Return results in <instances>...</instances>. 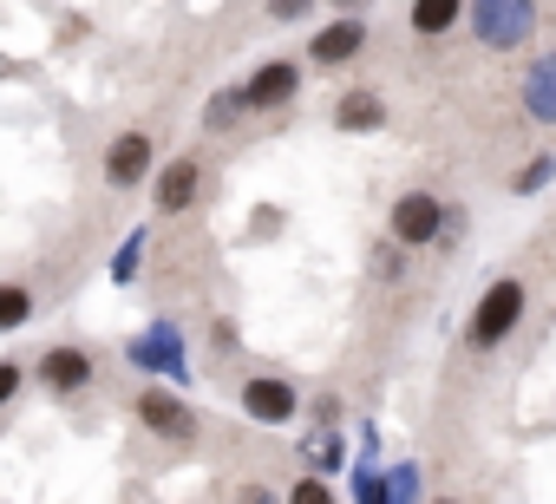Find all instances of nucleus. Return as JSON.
<instances>
[{
    "label": "nucleus",
    "mask_w": 556,
    "mask_h": 504,
    "mask_svg": "<svg viewBox=\"0 0 556 504\" xmlns=\"http://www.w3.org/2000/svg\"><path fill=\"white\" fill-rule=\"evenodd\" d=\"M242 413L255 426H289L295 419V387L289 380H249L242 387Z\"/></svg>",
    "instance_id": "nucleus-7"
},
{
    "label": "nucleus",
    "mask_w": 556,
    "mask_h": 504,
    "mask_svg": "<svg viewBox=\"0 0 556 504\" xmlns=\"http://www.w3.org/2000/svg\"><path fill=\"white\" fill-rule=\"evenodd\" d=\"M308 458H315V465H334V458H341V445H334V439H321V432H315V439H308Z\"/></svg>",
    "instance_id": "nucleus-21"
},
{
    "label": "nucleus",
    "mask_w": 556,
    "mask_h": 504,
    "mask_svg": "<svg viewBox=\"0 0 556 504\" xmlns=\"http://www.w3.org/2000/svg\"><path fill=\"white\" fill-rule=\"evenodd\" d=\"M295 504H328V484H321V478H302V484H295Z\"/></svg>",
    "instance_id": "nucleus-22"
},
{
    "label": "nucleus",
    "mask_w": 556,
    "mask_h": 504,
    "mask_svg": "<svg viewBox=\"0 0 556 504\" xmlns=\"http://www.w3.org/2000/svg\"><path fill=\"white\" fill-rule=\"evenodd\" d=\"M138 256H144V229H131V236H125L118 263H112V282H131V276H138Z\"/></svg>",
    "instance_id": "nucleus-17"
},
{
    "label": "nucleus",
    "mask_w": 556,
    "mask_h": 504,
    "mask_svg": "<svg viewBox=\"0 0 556 504\" xmlns=\"http://www.w3.org/2000/svg\"><path fill=\"white\" fill-rule=\"evenodd\" d=\"M361 47H367V27L348 14V21H334V27H321V34H315L308 60H315V66H348V60H361Z\"/></svg>",
    "instance_id": "nucleus-10"
},
{
    "label": "nucleus",
    "mask_w": 556,
    "mask_h": 504,
    "mask_svg": "<svg viewBox=\"0 0 556 504\" xmlns=\"http://www.w3.org/2000/svg\"><path fill=\"white\" fill-rule=\"evenodd\" d=\"M308 8H315V0H268L275 21H308Z\"/></svg>",
    "instance_id": "nucleus-19"
},
{
    "label": "nucleus",
    "mask_w": 556,
    "mask_h": 504,
    "mask_svg": "<svg viewBox=\"0 0 556 504\" xmlns=\"http://www.w3.org/2000/svg\"><path fill=\"white\" fill-rule=\"evenodd\" d=\"M334 125H341V131H380V125H387V99H380L374 86H354V92H341Z\"/></svg>",
    "instance_id": "nucleus-11"
},
{
    "label": "nucleus",
    "mask_w": 556,
    "mask_h": 504,
    "mask_svg": "<svg viewBox=\"0 0 556 504\" xmlns=\"http://www.w3.org/2000/svg\"><path fill=\"white\" fill-rule=\"evenodd\" d=\"M380 256V276H400V242H387V249H374Z\"/></svg>",
    "instance_id": "nucleus-23"
},
{
    "label": "nucleus",
    "mask_w": 556,
    "mask_h": 504,
    "mask_svg": "<svg viewBox=\"0 0 556 504\" xmlns=\"http://www.w3.org/2000/svg\"><path fill=\"white\" fill-rule=\"evenodd\" d=\"M138 419H144V432H157V439H170V445H190V439H197V413H190L177 393H164V387H144V393H138Z\"/></svg>",
    "instance_id": "nucleus-4"
},
{
    "label": "nucleus",
    "mask_w": 556,
    "mask_h": 504,
    "mask_svg": "<svg viewBox=\"0 0 556 504\" xmlns=\"http://www.w3.org/2000/svg\"><path fill=\"white\" fill-rule=\"evenodd\" d=\"M125 361H131V367H144V374H184V335H177V322L144 328V335L125 348Z\"/></svg>",
    "instance_id": "nucleus-5"
},
{
    "label": "nucleus",
    "mask_w": 556,
    "mask_h": 504,
    "mask_svg": "<svg viewBox=\"0 0 556 504\" xmlns=\"http://www.w3.org/2000/svg\"><path fill=\"white\" fill-rule=\"evenodd\" d=\"M144 171H151V138H144V131L112 138V151H105V184H112V190H131V184H144Z\"/></svg>",
    "instance_id": "nucleus-8"
},
{
    "label": "nucleus",
    "mask_w": 556,
    "mask_h": 504,
    "mask_svg": "<svg viewBox=\"0 0 556 504\" xmlns=\"http://www.w3.org/2000/svg\"><path fill=\"white\" fill-rule=\"evenodd\" d=\"M40 380H47L53 393H79V387L92 380V361H86L79 348H53V354H40Z\"/></svg>",
    "instance_id": "nucleus-12"
},
{
    "label": "nucleus",
    "mask_w": 556,
    "mask_h": 504,
    "mask_svg": "<svg viewBox=\"0 0 556 504\" xmlns=\"http://www.w3.org/2000/svg\"><path fill=\"white\" fill-rule=\"evenodd\" d=\"M517 322H523V282H510V276H504V282H491V289L478 295V315H471L465 341H471V348H497Z\"/></svg>",
    "instance_id": "nucleus-2"
},
{
    "label": "nucleus",
    "mask_w": 556,
    "mask_h": 504,
    "mask_svg": "<svg viewBox=\"0 0 556 504\" xmlns=\"http://www.w3.org/2000/svg\"><path fill=\"white\" fill-rule=\"evenodd\" d=\"M523 112L543 118V125H556V53L530 66V79H523Z\"/></svg>",
    "instance_id": "nucleus-13"
},
{
    "label": "nucleus",
    "mask_w": 556,
    "mask_h": 504,
    "mask_svg": "<svg viewBox=\"0 0 556 504\" xmlns=\"http://www.w3.org/2000/svg\"><path fill=\"white\" fill-rule=\"evenodd\" d=\"M465 0H413V34H452Z\"/></svg>",
    "instance_id": "nucleus-14"
},
{
    "label": "nucleus",
    "mask_w": 556,
    "mask_h": 504,
    "mask_svg": "<svg viewBox=\"0 0 556 504\" xmlns=\"http://www.w3.org/2000/svg\"><path fill=\"white\" fill-rule=\"evenodd\" d=\"M549 171H556V164H549V158H536V164H523V171L510 177V190H517V197H530L536 184H549Z\"/></svg>",
    "instance_id": "nucleus-18"
},
{
    "label": "nucleus",
    "mask_w": 556,
    "mask_h": 504,
    "mask_svg": "<svg viewBox=\"0 0 556 504\" xmlns=\"http://www.w3.org/2000/svg\"><path fill=\"white\" fill-rule=\"evenodd\" d=\"M27 322H34V295L14 289V282H0V335H8V328H27Z\"/></svg>",
    "instance_id": "nucleus-15"
},
{
    "label": "nucleus",
    "mask_w": 556,
    "mask_h": 504,
    "mask_svg": "<svg viewBox=\"0 0 556 504\" xmlns=\"http://www.w3.org/2000/svg\"><path fill=\"white\" fill-rule=\"evenodd\" d=\"M21 380H27V374H21V367H14V361H0V406H8V400H14V393H21Z\"/></svg>",
    "instance_id": "nucleus-20"
},
{
    "label": "nucleus",
    "mask_w": 556,
    "mask_h": 504,
    "mask_svg": "<svg viewBox=\"0 0 556 504\" xmlns=\"http://www.w3.org/2000/svg\"><path fill=\"white\" fill-rule=\"evenodd\" d=\"M334 8H341V14H361V8H367V0H334Z\"/></svg>",
    "instance_id": "nucleus-24"
},
{
    "label": "nucleus",
    "mask_w": 556,
    "mask_h": 504,
    "mask_svg": "<svg viewBox=\"0 0 556 504\" xmlns=\"http://www.w3.org/2000/svg\"><path fill=\"white\" fill-rule=\"evenodd\" d=\"M530 27H536V0H478L471 8V34L491 53H517L530 40Z\"/></svg>",
    "instance_id": "nucleus-1"
},
{
    "label": "nucleus",
    "mask_w": 556,
    "mask_h": 504,
    "mask_svg": "<svg viewBox=\"0 0 556 504\" xmlns=\"http://www.w3.org/2000/svg\"><path fill=\"white\" fill-rule=\"evenodd\" d=\"M445 236V203L432 197V190H406L400 203H393V242L400 249H426V242H439Z\"/></svg>",
    "instance_id": "nucleus-3"
},
{
    "label": "nucleus",
    "mask_w": 556,
    "mask_h": 504,
    "mask_svg": "<svg viewBox=\"0 0 556 504\" xmlns=\"http://www.w3.org/2000/svg\"><path fill=\"white\" fill-rule=\"evenodd\" d=\"M242 112H249V105H242V86H236V92H216V99H210V112H203V118H210V125H216V131H229V125H236V118H242Z\"/></svg>",
    "instance_id": "nucleus-16"
},
{
    "label": "nucleus",
    "mask_w": 556,
    "mask_h": 504,
    "mask_svg": "<svg viewBox=\"0 0 556 504\" xmlns=\"http://www.w3.org/2000/svg\"><path fill=\"white\" fill-rule=\"evenodd\" d=\"M197 190H203V164H197V158H170V164L157 171V210H164V216H184V210L197 203Z\"/></svg>",
    "instance_id": "nucleus-9"
},
{
    "label": "nucleus",
    "mask_w": 556,
    "mask_h": 504,
    "mask_svg": "<svg viewBox=\"0 0 556 504\" xmlns=\"http://www.w3.org/2000/svg\"><path fill=\"white\" fill-rule=\"evenodd\" d=\"M295 86H302V73H295L289 60H268V66L242 86V105H249V112H275V105L295 99Z\"/></svg>",
    "instance_id": "nucleus-6"
}]
</instances>
